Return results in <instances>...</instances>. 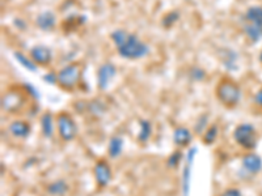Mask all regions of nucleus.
Listing matches in <instances>:
<instances>
[{"instance_id":"25","label":"nucleus","mask_w":262,"mask_h":196,"mask_svg":"<svg viewBox=\"0 0 262 196\" xmlns=\"http://www.w3.org/2000/svg\"><path fill=\"white\" fill-rule=\"evenodd\" d=\"M184 153H182L180 149H176V151L173 152L172 155L168 157L167 160V166L169 167V169H176L177 166H179L180 163L184 161Z\"/></svg>"},{"instance_id":"9","label":"nucleus","mask_w":262,"mask_h":196,"mask_svg":"<svg viewBox=\"0 0 262 196\" xmlns=\"http://www.w3.org/2000/svg\"><path fill=\"white\" fill-rule=\"evenodd\" d=\"M117 75V68L113 63H104L97 71V86L100 90H105Z\"/></svg>"},{"instance_id":"23","label":"nucleus","mask_w":262,"mask_h":196,"mask_svg":"<svg viewBox=\"0 0 262 196\" xmlns=\"http://www.w3.org/2000/svg\"><path fill=\"white\" fill-rule=\"evenodd\" d=\"M13 55H15V59L17 60L25 69H28V71L30 72H37V64L33 62L32 58L27 57V55H24V54L20 53V51H15Z\"/></svg>"},{"instance_id":"20","label":"nucleus","mask_w":262,"mask_h":196,"mask_svg":"<svg viewBox=\"0 0 262 196\" xmlns=\"http://www.w3.org/2000/svg\"><path fill=\"white\" fill-rule=\"evenodd\" d=\"M123 139L121 136H112L107 143V156L111 158H118L122 155Z\"/></svg>"},{"instance_id":"7","label":"nucleus","mask_w":262,"mask_h":196,"mask_svg":"<svg viewBox=\"0 0 262 196\" xmlns=\"http://www.w3.org/2000/svg\"><path fill=\"white\" fill-rule=\"evenodd\" d=\"M196 146L194 148H189L186 155L184 158V170H182L181 176V187H182V195L189 196L190 193V187H191V170H193L194 160H195L196 156Z\"/></svg>"},{"instance_id":"24","label":"nucleus","mask_w":262,"mask_h":196,"mask_svg":"<svg viewBox=\"0 0 262 196\" xmlns=\"http://www.w3.org/2000/svg\"><path fill=\"white\" fill-rule=\"evenodd\" d=\"M207 128H209V115L202 114L201 116H198V119L194 123V134L198 135V136H202Z\"/></svg>"},{"instance_id":"29","label":"nucleus","mask_w":262,"mask_h":196,"mask_svg":"<svg viewBox=\"0 0 262 196\" xmlns=\"http://www.w3.org/2000/svg\"><path fill=\"white\" fill-rule=\"evenodd\" d=\"M219 196H243V193L238 188L229 187V188H226V190H224Z\"/></svg>"},{"instance_id":"12","label":"nucleus","mask_w":262,"mask_h":196,"mask_svg":"<svg viewBox=\"0 0 262 196\" xmlns=\"http://www.w3.org/2000/svg\"><path fill=\"white\" fill-rule=\"evenodd\" d=\"M30 58L37 65H49L53 60V53L46 46L38 45L30 50Z\"/></svg>"},{"instance_id":"32","label":"nucleus","mask_w":262,"mask_h":196,"mask_svg":"<svg viewBox=\"0 0 262 196\" xmlns=\"http://www.w3.org/2000/svg\"><path fill=\"white\" fill-rule=\"evenodd\" d=\"M254 102H256V105H258L259 107H262V88H259L258 90H257V93L254 94Z\"/></svg>"},{"instance_id":"31","label":"nucleus","mask_w":262,"mask_h":196,"mask_svg":"<svg viewBox=\"0 0 262 196\" xmlns=\"http://www.w3.org/2000/svg\"><path fill=\"white\" fill-rule=\"evenodd\" d=\"M57 78H58V74H54V72H50V74L45 75V78L43 80L49 84H57Z\"/></svg>"},{"instance_id":"14","label":"nucleus","mask_w":262,"mask_h":196,"mask_svg":"<svg viewBox=\"0 0 262 196\" xmlns=\"http://www.w3.org/2000/svg\"><path fill=\"white\" fill-rule=\"evenodd\" d=\"M36 25L42 32H51L57 27V16L51 11H45L37 16Z\"/></svg>"},{"instance_id":"28","label":"nucleus","mask_w":262,"mask_h":196,"mask_svg":"<svg viewBox=\"0 0 262 196\" xmlns=\"http://www.w3.org/2000/svg\"><path fill=\"white\" fill-rule=\"evenodd\" d=\"M189 76H190L194 81H202L206 79V72L203 71L201 67H193V68L189 71Z\"/></svg>"},{"instance_id":"27","label":"nucleus","mask_w":262,"mask_h":196,"mask_svg":"<svg viewBox=\"0 0 262 196\" xmlns=\"http://www.w3.org/2000/svg\"><path fill=\"white\" fill-rule=\"evenodd\" d=\"M180 18L179 12H169L163 17V25L165 28H170L172 25H174L177 22V20Z\"/></svg>"},{"instance_id":"6","label":"nucleus","mask_w":262,"mask_h":196,"mask_svg":"<svg viewBox=\"0 0 262 196\" xmlns=\"http://www.w3.org/2000/svg\"><path fill=\"white\" fill-rule=\"evenodd\" d=\"M27 97L24 93L18 89L7 90L6 94L2 97V109L9 114H17L24 110L27 106Z\"/></svg>"},{"instance_id":"18","label":"nucleus","mask_w":262,"mask_h":196,"mask_svg":"<svg viewBox=\"0 0 262 196\" xmlns=\"http://www.w3.org/2000/svg\"><path fill=\"white\" fill-rule=\"evenodd\" d=\"M243 30L244 34L250 43H258L262 39V27L261 25L249 24V22H243Z\"/></svg>"},{"instance_id":"15","label":"nucleus","mask_w":262,"mask_h":196,"mask_svg":"<svg viewBox=\"0 0 262 196\" xmlns=\"http://www.w3.org/2000/svg\"><path fill=\"white\" fill-rule=\"evenodd\" d=\"M39 125H41V132L43 137L51 139L55 134V127H57V119L54 118L53 114L49 113V111L42 114L41 119H39Z\"/></svg>"},{"instance_id":"8","label":"nucleus","mask_w":262,"mask_h":196,"mask_svg":"<svg viewBox=\"0 0 262 196\" xmlns=\"http://www.w3.org/2000/svg\"><path fill=\"white\" fill-rule=\"evenodd\" d=\"M93 177H95L96 186L100 190L107 187L111 184L112 179H113V173H112V167L106 160L101 158V160H98L95 163V166H93Z\"/></svg>"},{"instance_id":"17","label":"nucleus","mask_w":262,"mask_h":196,"mask_svg":"<svg viewBox=\"0 0 262 196\" xmlns=\"http://www.w3.org/2000/svg\"><path fill=\"white\" fill-rule=\"evenodd\" d=\"M243 22L261 25L262 27V6H252L245 11L242 17Z\"/></svg>"},{"instance_id":"26","label":"nucleus","mask_w":262,"mask_h":196,"mask_svg":"<svg viewBox=\"0 0 262 196\" xmlns=\"http://www.w3.org/2000/svg\"><path fill=\"white\" fill-rule=\"evenodd\" d=\"M223 58V63L228 69H236V59H237V55L236 53H233L232 50H226V57Z\"/></svg>"},{"instance_id":"13","label":"nucleus","mask_w":262,"mask_h":196,"mask_svg":"<svg viewBox=\"0 0 262 196\" xmlns=\"http://www.w3.org/2000/svg\"><path fill=\"white\" fill-rule=\"evenodd\" d=\"M193 141V132L188 127H177L173 132V143L177 149L188 148Z\"/></svg>"},{"instance_id":"1","label":"nucleus","mask_w":262,"mask_h":196,"mask_svg":"<svg viewBox=\"0 0 262 196\" xmlns=\"http://www.w3.org/2000/svg\"><path fill=\"white\" fill-rule=\"evenodd\" d=\"M111 38L117 48V53L127 60L142 59L149 53L148 46L134 33H127L123 29H116L112 32Z\"/></svg>"},{"instance_id":"21","label":"nucleus","mask_w":262,"mask_h":196,"mask_svg":"<svg viewBox=\"0 0 262 196\" xmlns=\"http://www.w3.org/2000/svg\"><path fill=\"white\" fill-rule=\"evenodd\" d=\"M152 136V125L147 119L139 120V131H138V141L140 144H147Z\"/></svg>"},{"instance_id":"16","label":"nucleus","mask_w":262,"mask_h":196,"mask_svg":"<svg viewBox=\"0 0 262 196\" xmlns=\"http://www.w3.org/2000/svg\"><path fill=\"white\" fill-rule=\"evenodd\" d=\"M48 196H67L70 192V183L66 179H55L46 186Z\"/></svg>"},{"instance_id":"2","label":"nucleus","mask_w":262,"mask_h":196,"mask_svg":"<svg viewBox=\"0 0 262 196\" xmlns=\"http://www.w3.org/2000/svg\"><path fill=\"white\" fill-rule=\"evenodd\" d=\"M215 95L224 107L233 109L242 100V88L232 79L223 78L215 88Z\"/></svg>"},{"instance_id":"22","label":"nucleus","mask_w":262,"mask_h":196,"mask_svg":"<svg viewBox=\"0 0 262 196\" xmlns=\"http://www.w3.org/2000/svg\"><path fill=\"white\" fill-rule=\"evenodd\" d=\"M217 136H219V126L217 125H211L209 126V128L205 131V134L201 136L202 139V144L210 146L216 141Z\"/></svg>"},{"instance_id":"34","label":"nucleus","mask_w":262,"mask_h":196,"mask_svg":"<svg viewBox=\"0 0 262 196\" xmlns=\"http://www.w3.org/2000/svg\"><path fill=\"white\" fill-rule=\"evenodd\" d=\"M258 59H259V62H261V64H262V51H261V53H259V55H258Z\"/></svg>"},{"instance_id":"10","label":"nucleus","mask_w":262,"mask_h":196,"mask_svg":"<svg viewBox=\"0 0 262 196\" xmlns=\"http://www.w3.org/2000/svg\"><path fill=\"white\" fill-rule=\"evenodd\" d=\"M8 132L12 135V137L17 140H27L28 137L32 134V126L29 122L23 120V119H15L12 122L9 123L7 127Z\"/></svg>"},{"instance_id":"3","label":"nucleus","mask_w":262,"mask_h":196,"mask_svg":"<svg viewBox=\"0 0 262 196\" xmlns=\"http://www.w3.org/2000/svg\"><path fill=\"white\" fill-rule=\"evenodd\" d=\"M83 67L80 63H71L58 72L57 85L66 92H74L80 84Z\"/></svg>"},{"instance_id":"19","label":"nucleus","mask_w":262,"mask_h":196,"mask_svg":"<svg viewBox=\"0 0 262 196\" xmlns=\"http://www.w3.org/2000/svg\"><path fill=\"white\" fill-rule=\"evenodd\" d=\"M84 110L90 114V115L100 118V116L104 115L105 111H106V105H105L104 102L98 101V100H93V101L91 102H84V107L80 110V113Z\"/></svg>"},{"instance_id":"30","label":"nucleus","mask_w":262,"mask_h":196,"mask_svg":"<svg viewBox=\"0 0 262 196\" xmlns=\"http://www.w3.org/2000/svg\"><path fill=\"white\" fill-rule=\"evenodd\" d=\"M24 88H25V92H28L30 95H32V97H34V98H36V100H38V97H39L38 92H37V90L34 89V88H33V86L30 85V84H25Z\"/></svg>"},{"instance_id":"5","label":"nucleus","mask_w":262,"mask_h":196,"mask_svg":"<svg viewBox=\"0 0 262 196\" xmlns=\"http://www.w3.org/2000/svg\"><path fill=\"white\" fill-rule=\"evenodd\" d=\"M55 119H57L58 135L63 141L69 143L78 136V125L71 114L67 111H60Z\"/></svg>"},{"instance_id":"11","label":"nucleus","mask_w":262,"mask_h":196,"mask_svg":"<svg viewBox=\"0 0 262 196\" xmlns=\"http://www.w3.org/2000/svg\"><path fill=\"white\" fill-rule=\"evenodd\" d=\"M242 166L247 174L256 176L262 170V158L253 152H249V153L243 156Z\"/></svg>"},{"instance_id":"4","label":"nucleus","mask_w":262,"mask_h":196,"mask_svg":"<svg viewBox=\"0 0 262 196\" xmlns=\"http://www.w3.org/2000/svg\"><path fill=\"white\" fill-rule=\"evenodd\" d=\"M232 137L236 144L244 151H254L257 148V144H258L257 130L250 123H240V125L236 126Z\"/></svg>"},{"instance_id":"33","label":"nucleus","mask_w":262,"mask_h":196,"mask_svg":"<svg viewBox=\"0 0 262 196\" xmlns=\"http://www.w3.org/2000/svg\"><path fill=\"white\" fill-rule=\"evenodd\" d=\"M13 22H15V25L18 28V29H23V30L27 29V24H25L24 20H21V18H15Z\"/></svg>"}]
</instances>
